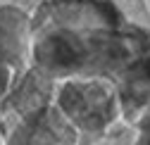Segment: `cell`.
I'll return each mask as SVG.
<instances>
[{
  "label": "cell",
  "mask_w": 150,
  "mask_h": 145,
  "mask_svg": "<svg viewBox=\"0 0 150 145\" xmlns=\"http://www.w3.org/2000/svg\"><path fill=\"white\" fill-rule=\"evenodd\" d=\"M17 74H19L17 69H12L10 64H5L3 60H0V107H3V102H5L7 93L12 90V86H14V79H17Z\"/></svg>",
  "instance_id": "cell-6"
},
{
  "label": "cell",
  "mask_w": 150,
  "mask_h": 145,
  "mask_svg": "<svg viewBox=\"0 0 150 145\" xmlns=\"http://www.w3.org/2000/svg\"><path fill=\"white\" fill-rule=\"evenodd\" d=\"M0 143H3V133H0Z\"/></svg>",
  "instance_id": "cell-7"
},
{
  "label": "cell",
  "mask_w": 150,
  "mask_h": 145,
  "mask_svg": "<svg viewBox=\"0 0 150 145\" xmlns=\"http://www.w3.org/2000/svg\"><path fill=\"white\" fill-rule=\"evenodd\" d=\"M150 48V29L115 0H41L31 19V67L52 81L112 76Z\"/></svg>",
  "instance_id": "cell-1"
},
{
  "label": "cell",
  "mask_w": 150,
  "mask_h": 145,
  "mask_svg": "<svg viewBox=\"0 0 150 145\" xmlns=\"http://www.w3.org/2000/svg\"><path fill=\"white\" fill-rule=\"evenodd\" d=\"M3 143H62L76 145L79 133L64 119L55 98L36 110L26 112L24 117L14 119L12 124L3 126Z\"/></svg>",
  "instance_id": "cell-4"
},
{
  "label": "cell",
  "mask_w": 150,
  "mask_h": 145,
  "mask_svg": "<svg viewBox=\"0 0 150 145\" xmlns=\"http://www.w3.org/2000/svg\"><path fill=\"white\" fill-rule=\"evenodd\" d=\"M41 0H0V60L22 71L31 64V19Z\"/></svg>",
  "instance_id": "cell-5"
},
{
  "label": "cell",
  "mask_w": 150,
  "mask_h": 145,
  "mask_svg": "<svg viewBox=\"0 0 150 145\" xmlns=\"http://www.w3.org/2000/svg\"><path fill=\"white\" fill-rule=\"evenodd\" d=\"M115 81L122 121L141 138L145 131H150V48L131 60L115 76Z\"/></svg>",
  "instance_id": "cell-3"
},
{
  "label": "cell",
  "mask_w": 150,
  "mask_h": 145,
  "mask_svg": "<svg viewBox=\"0 0 150 145\" xmlns=\"http://www.w3.org/2000/svg\"><path fill=\"white\" fill-rule=\"evenodd\" d=\"M55 105L79 133V143H105L122 121L117 81L112 76H71L55 86Z\"/></svg>",
  "instance_id": "cell-2"
},
{
  "label": "cell",
  "mask_w": 150,
  "mask_h": 145,
  "mask_svg": "<svg viewBox=\"0 0 150 145\" xmlns=\"http://www.w3.org/2000/svg\"><path fill=\"white\" fill-rule=\"evenodd\" d=\"M148 7H150V0H148Z\"/></svg>",
  "instance_id": "cell-8"
}]
</instances>
